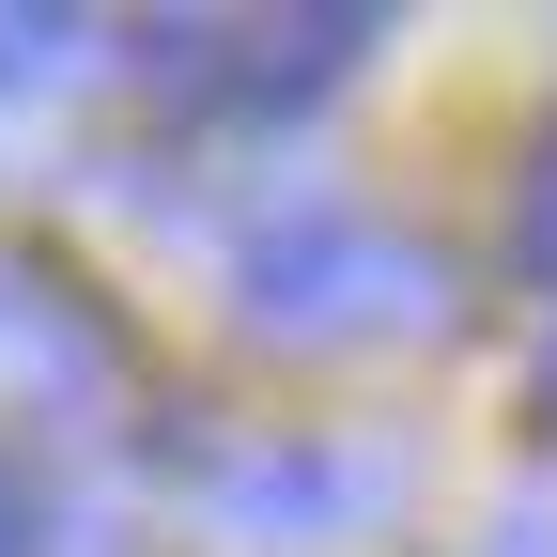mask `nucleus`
I'll list each match as a JSON object with an SVG mask.
<instances>
[{"instance_id":"f257e3e1","label":"nucleus","mask_w":557,"mask_h":557,"mask_svg":"<svg viewBox=\"0 0 557 557\" xmlns=\"http://www.w3.org/2000/svg\"><path fill=\"white\" fill-rule=\"evenodd\" d=\"M233 295L263 341H418L449 325V248H418L372 201H278L233 263Z\"/></svg>"},{"instance_id":"f03ea898","label":"nucleus","mask_w":557,"mask_h":557,"mask_svg":"<svg viewBox=\"0 0 557 557\" xmlns=\"http://www.w3.org/2000/svg\"><path fill=\"white\" fill-rule=\"evenodd\" d=\"M201 511H218L233 542H357L372 511H403V449L248 434V449H201Z\"/></svg>"},{"instance_id":"7ed1b4c3","label":"nucleus","mask_w":557,"mask_h":557,"mask_svg":"<svg viewBox=\"0 0 557 557\" xmlns=\"http://www.w3.org/2000/svg\"><path fill=\"white\" fill-rule=\"evenodd\" d=\"M109 387H124L109 310L78 295V278H47V263H16V248H0V403H32L47 434H94V418H109Z\"/></svg>"},{"instance_id":"20e7f679","label":"nucleus","mask_w":557,"mask_h":557,"mask_svg":"<svg viewBox=\"0 0 557 557\" xmlns=\"http://www.w3.org/2000/svg\"><path fill=\"white\" fill-rule=\"evenodd\" d=\"M372 32H387V16H263V32H233V94H218V109L295 124L310 94H341V78L372 62Z\"/></svg>"},{"instance_id":"39448f33","label":"nucleus","mask_w":557,"mask_h":557,"mask_svg":"<svg viewBox=\"0 0 557 557\" xmlns=\"http://www.w3.org/2000/svg\"><path fill=\"white\" fill-rule=\"evenodd\" d=\"M78 16H0V94H47V78H78Z\"/></svg>"},{"instance_id":"423d86ee","label":"nucleus","mask_w":557,"mask_h":557,"mask_svg":"<svg viewBox=\"0 0 557 557\" xmlns=\"http://www.w3.org/2000/svg\"><path fill=\"white\" fill-rule=\"evenodd\" d=\"M511 263L557 295V139H542V171H527V201H511Z\"/></svg>"},{"instance_id":"0eeeda50","label":"nucleus","mask_w":557,"mask_h":557,"mask_svg":"<svg viewBox=\"0 0 557 557\" xmlns=\"http://www.w3.org/2000/svg\"><path fill=\"white\" fill-rule=\"evenodd\" d=\"M0 557H47V511H32V480L0 465Z\"/></svg>"},{"instance_id":"6e6552de","label":"nucleus","mask_w":557,"mask_h":557,"mask_svg":"<svg viewBox=\"0 0 557 557\" xmlns=\"http://www.w3.org/2000/svg\"><path fill=\"white\" fill-rule=\"evenodd\" d=\"M496 557H557V527L542 511H496Z\"/></svg>"},{"instance_id":"1a4fd4ad","label":"nucleus","mask_w":557,"mask_h":557,"mask_svg":"<svg viewBox=\"0 0 557 557\" xmlns=\"http://www.w3.org/2000/svg\"><path fill=\"white\" fill-rule=\"evenodd\" d=\"M542 403H557V341H542Z\"/></svg>"}]
</instances>
